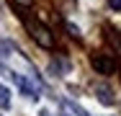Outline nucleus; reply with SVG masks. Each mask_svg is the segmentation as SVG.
Segmentation results:
<instances>
[{"mask_svg": "<svg viewBox=\"0 0 121 116\" xmlns=\"http://www.w3.org/2000/svg\"><path fill=\"white\" fill-rule=\"evenodd\" d=\"M16 3H18V5H21V8H28V5H31V3H34V0H16Z\"/></svg>", "mask_w": 121, "mask_h": 116, "instance_id": "nucleus-7", "label": "nucleus"}, {"mask_svg": "<svg viewBox=\"0 0 121 116\" xmlns=\"http://www.w3.org/2000/svg\"><path fill=\"white\" fill-rule=\"evenodd\" d=\"M62 116H67V114H62Z\"/></svg>", "mask_w": 121, "mask_h": 116, "instance_id": "nucleus-9", "label": "nucleus"}, {"mask_svg": "<svg viewBox=\"0 0 121 116\" xmlns=\"http://www.w3.org/2000/svg\"><path fill=\"white\" fill-rule=\"evenodd\" d=\"M108 8L111 10H121V0H108Z\"/></svg>", "mask_w": 121, "mask_h": 116, "instance_id": "nucleus-6", "label": "nucleus"}, {"mask_svg": "<svg viewBox=\"0 0 121 116\" xmlns=\"http://www.w3.org/2000/svg\"><path fill=\"white\" fill-rule=\"evenodd\" d=\"M65 106H67V108H72V111H75V114H77V116H88V114H85V111H82V108H80V106H75L72 101H65Z\"/></svg>", "mask_w": 121, "mask_h": 116, "instance_id": "nucleus-5", "label": "nucleus"}, {"mask_svg": "<svg viewBox=\"0 0 121 116\" xmlns=\"http://www.w3.org/2000/svg\"><path fill=\"white\" fill-rule=\"evenodd\" d=\"M90 62H93L95 72H100V75H111L113 67H116V65H113V59H108L106 54H93V59H90Z\"/></svg>", "mask_w": 121, "mask_h": 116, "instance_id": "nucleus-2", "label": "nucleus"}, {"mask_svg": "<svg viewBox=\"0 0 121 116\" xmlns=\"http://www.w3.org/2000/svg\"><path fill=\"white\" fill-rule=\"evenodd\" d=\"M26 28H28V34L34 36V41L39 46H44V49H52L54 46V39H52L47 26H41V23H26Z\"/></svg>", "mask_w": 121, "mask_h": 116, "instance_id": "nucleus-1", "label": "nucleus"}, {"mask_svg": "<svg viewBox=\"0 0 121 116\" xmlns=\"http://www.w3.org/2000/svg\"><path fill=\"white\" fill-rule=\"evenodd\" d=\"M10 106V93L5 85H0V108H8Z\"/></svg>", "mask_w": 121, "mask_h": 116, "instance_id": "nucleus-4", "label": "nucleus"}, {"mask_svg": "<svg viewBox=\"0 0 121 116\" xmlns=\"http://www.w3.org/2000/svg\"><path fill=\"white\" fill-rule=\"evenodd\" d=\"M98 101H103L106 106H111V103H113V95H111V90H108V88H98Z\"/></svg>", "mask_w": 121, "mask_h": 116, "instance_id": "nucleus-3", "label": "nucleus"}, {"mask_svg": "<svg viewBox=\"0 0 121 116\" xmlns=\"http://www.w3.org/2000/svg\"><path fill=\"white\" fill-rule=\"evenodd\" d=\"M41 116H49V114H41Z\"/></svg>", "mask_w": 121, "mask_h": 116, "instance_id": "nucleus-8", "label": "nucleus"}]
</instances>
